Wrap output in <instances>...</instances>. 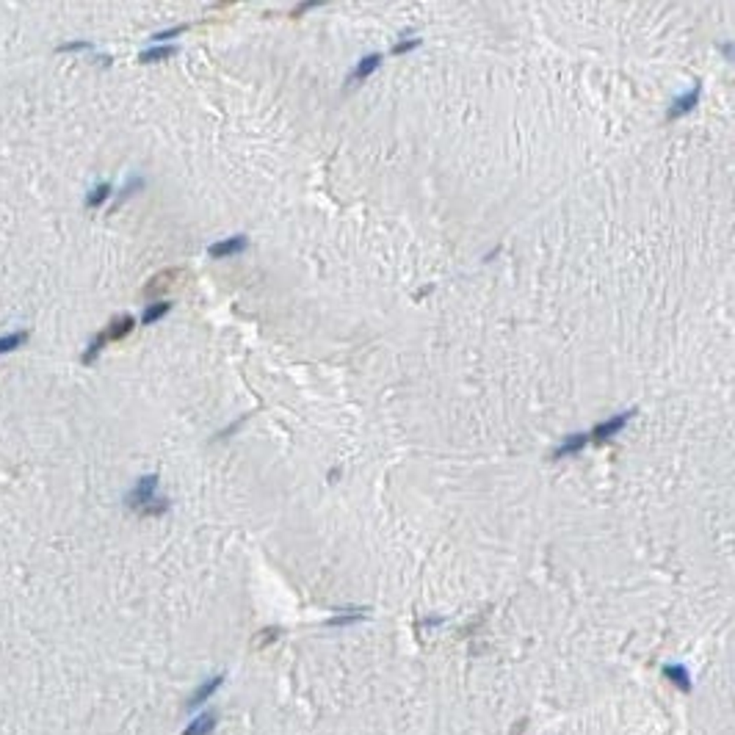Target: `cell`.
Returning a JSON list of instances; mask_svg holds the SVG:
<instances>
[{
	"label": "cell",
	"mask_w": 735,
	"mask_h": 735,
	"mask_svg": "<svg viewBox=\"0 0 735 735\" xmlns=\"http://www.w3.org/2000/svg\"><path fill=\"white\" fill-rule=\"evenodd\" d=\"M155 490H158V476L155 473L141 476L136 481V487L125 498L128 508L141 511V514H163L169 508V501L166 498H155Z\"/></svg>",
	"instance_id": "obj_1"
},
{
	"label": "cell",
	"mask_w": 735,
	"mask_h": 735,
	"mask_svg": "<svg viewBox=\"0 0 735 735\" xmlns=\"http://www.w3.org/2000/svg\"><path fill=\"white\" fill-rule=\"evenodd\" d=\"M636 414V410H628V412H619V414H614V417H608V420H602V423H598L595 429H592V434H589V443H595V445H602V443H608L611 437H616L625 426H628V420Z\"/></svg>",
	"instance_id": "obj_2"
},
{
	"label": "cell",
	"mask_w": 735,
	"mask_h": 735,
	"mask_svg": "<svg viewBox=\"0 0 735 735\" xmlns=\"http://www.w3.org/2000/svg\"><path fill=\"white\" fill-rule=\"evenodd\" d=\"M185 276L183 269H166V271H161V274H155L147 285H144V293L147 296H158V293H166V290H172L180 279Z\"/></svg>",
	"instance_id": "obj_3"
},
{
	"label": "cell",
	"mask_w": 735,
	"mask_h": 735,
	"mask_svg": "<svg viewBox=\"0 0 735 735\" xmlns=\"http://www.w3.org/2000/svg\"><path fill=\"white\" fill-rule=\"evenodd\" d=\"M246 246H249V238H246V235H232V238H224V241H219V243H210L208 255L219 260V257H230V255L243 252Z\"/></svg>",
	"instance_id": "obj_4"
},
{
	"label": "cell",
	"mask_w": 735,
	"mask_h": 735,
	"mask_svg": "<svg viewBox=\"0 0 735 735\" xmlns=\"http://www.w3.org/2000/svg\"><path fill=\"white\" fill-rule=\"evenodd\" d=\"M589 443V434H584V431H578V434H569V437H564L555 448H553V459H564V457H572V454H581L584 451V445Z\"/></svg>",
	"instance_id": "obj_5"
},
{
	"label": "cell",
	"mask_w": 735,
	"mask_h": 735,
	"mask_svg": "<svg viewBox=\"0 0 735 735\" xmlns=\"http://www.w3.org/2000/svg\"><path fill=\"white\" fill-rule=\"evenodd\" d=\"M699 102V86H694L691 92L686 94H680L672 105H669V114H666V119L672 122V119H680V116H686L689 111H694V105Z\"/></svg>",
	"instance_id": "obj_6"
},
{
	"label": "cell",
	"mask_w": 735,
	"mask_h": 735,
	"mask_svg": "<svg viewBox=\"0 0 735 735\" xmlns=\"http://www.w3.org/2000/svg\"><path fill=\"white\" fill-rule=\"evenodd\" d=\"M216 724H219V713L216 710H205L185 727L183 735H210L216 730Z\"/></svg>",
	"instance_id": "obj_7"
},
{
	"label": "cell",
	"mask_w": 735,
	"mask_h": 735,
	"mask_svg": "<svg viewBox=\"0 0 735 735\" xmlns=\"http://www.w3.org/2000/svg\"><path fill=\"white\" fill-rule=\"evenodd\" d=\"M133 329H136V318H133V316H119V318H114V321L102 329V335H105V340L111 343V340L128 337Z\"/></svg>",
	"instance_id": "obj_8"
},
{
	"label": "cell",
	"mask_w": 735,
	"mask_h": 735,
	"mask_svg": "<svg viewBox=\"0 0 735 735\" xmlns=\"http://www.w3.org/2000/svg\"><path fill=\"white\" fill-rule=\"evenodd\" d=\"M379 64H382V55H379V53H370V55H365L363 61H357L354 72L349 75V86H354V83H360V81L370 78V75L379 69Z\"/></svg>",
	"instance_id": "obj_9"
},
{
	"label": "cell",
	"mask_w": 735,
	"mask_h": 735,
	"mask_svg": "<svg viewBox=\"0 0 735 735\" xmlns=\"http://www.w3.org/2000/svg\"><path fill=\"white\" fill-rule=\"evenodd\" d=\"M222 686H224V675H213L210 680H205V683H202L199 689L194 691V696L188 699V708H199V705H202L205 699H210V696H213L216 691L222 689Z\"/></svg>",
	"instance_id": "obj_10"
},
{
	"label": "cell",
	"mask_w": 735,
	"mask_h": 735,
	"mask_svg": "<svg viewBox=\"0 0 735 735\" xmlns=\"http://www.w3.org/2000/svg\"><path fill=\"white\" fill-rule=\"evenodd\" d=\"M663 675H666V680H669L672 686H677L680 691H691V675L683 663H669V666H663Z\"/></svg>",
	"instance_id": "obj_11"
},
{
	"label": "cell",
	"mask_w": 735,
	"mask_h": 735,
	"mask_svg": "<svg viewBox=\"0 0 735 735\" xmlns=\"http://www.w3.org/2000/svg\"><path fill=\"white\" fill-rule=\"evenodd\" d=\"M175 53H177V47H175V45H152V47H147V50H141L138 61H141V64H152V61L172 58Z\"/></svg>",
	"instance_id": "obj_12"
},
{
	"label": "cell",
	"mask_w": 735,
	"mask_h": 735,
	"mask_svg": "<svg viewBox=\"0 0 735 735\" xmlns=\"http://www.w3.org/2000/svg\"><path fill=\"white\" fill-rule=\"evenodd\" d=\"M25 340H28V332H22V329L3 335V337H0V354H11V351H17Z\"/></svg>",
	"instance_id": "obj_13"
},
{
	"label": "cell",
	"mask_w": 735,
	"mask_h": 735,
	"mask_svg": "<svg viewBox=\"0 0 735 735\" xmlns=\"http://www.w3.org/2000/svg\"><path fill=\"white\" fill-rule=\"evenodd\" d=\"M169 310H172V302H155V304H149V307L144 310L141 321H144V323H155L158 318H163Z\"/></svg>",
	"instance_id": "obj_14"
},
{
	"label": "cell",
	"mask_w": 735,
	"mask_h": 735,
	"mask_svg": "<svg viewBox=\"0 0 735 735\" xmlns=\"http://www.w3.org/2000/svg\"><path fill=\"white\" fill-rule=\"evenodd\" d=\"M108 196H111V183H97L92 191L86 194V205H89V208H100Z\"/></svg>",
	"instance_id": "obj_15"
},
{
	"label": "cell",
	"mask_w": 735,
	"mask_h": 735,
	"mask_svg": "<svg viewBox=\"0 0 735 735\" xmlns=\"http://www.w3.org/2000/svg\"><path fill=\"white\" fill-rule=\"evenodd\" d=\"M105 343H108V340H105V335L100 332V335H97V337L92 340V346H89V349L83 351V363H86V365H89V363H94V360L100 357V351L105 349Z\"/></svg>",
	"instance_id": "obj_16"
},
{
	"label": "cell",
	"mask_w": 735,
	"mask_h": 735,
	"mask_svg": "<svg viewBox=\"0 0 735 735\" xmlns=\"http://www.w3.org/2000/svg\"><path fill=\"white\" fill-rule=\"evenodd\" d=\"M276 636H279V631H276V628H266V631H260V633L252 639V647L263 649V647H269L271 642H276Z\"/></svg>",
	"instance_id": "obj_17"
},
{
	"label": "cell",
	"mask_w": 735,
	"mask_h": 735,
	"mask_svg": "<svg viewBox=\"0 0 735 735\" xmlns=\"http://www.w3.org/2000/svg\"><path fill=\"white\" fill-rule=\"evenodd\" d=\"M138 188H144V177H133V180H128V185L119 191V202H125L133 191H138Z\"/></svg>",
	"instance_id": "obj_18"
},
{
	"label": "cell",
	"mask_w": 735,
	"mask_h": 735,
	"mask_svg": "<svg viewBox=\"0 0 735 735\" xmlns=\"http://www.w3.org/2000/svg\"><path fill=\"white\" fill-rule=\"evenodd\" d=\"M417 45H420V36H410V39H401L398 45L393 47V53H396V55H401V53H407V50H414Z\"/></svg>",
	"instance_id": "obj_19"
},
{
	"label": "cell",
	"mask_w": 735,
	"mask_h": 735,
	"mask_svg": "<svg viewBox=\"0 0 735 735\" xmlns=\"http://www.w3.org/2000/svg\"><path fill=\"white\" fill-rule=\"evenodd\" d=\"M185 28H188V25H177V28H166V31H158V34H155L152 39H155V42H163V39H175L177 34H183Z\"/></svg>",
	"instance_id": "obj_20"
},
{
	"label": "cell",
	"mask_w": 735,
	"mask_h": 735,
	"mask_svg": "<svg viewBox=\"0 0 735 735\" xmlns=\"http://www.w3.org/2000/svg\"><path fill=\"white\" fill-rule=\"evenodd\" d=\"M357 619H363V614L357 611V614H346V616H337V619H329V625H349V622H357Z\"/></svg>",
	"instance_id": "obj_21"
},
{
	"label": "cell",
	"mask_w": 735,
	"mask_h": 735,
	"mask_svg": "<svg viewBox=\"0 0 735 735\" xmlns=\"http://www.w3.org/2000/svg\"><path fill=\"white\" fill-rule=\"evenodd\" d=\"M64 50H92V45H89V42H69V45H58V53H64Z\"/></svg>",
	"instance_id": "obj_22"
}]
</instances>
